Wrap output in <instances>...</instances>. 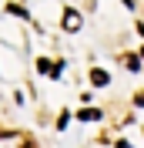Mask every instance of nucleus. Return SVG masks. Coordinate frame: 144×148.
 I'll use <instances>...</instances> for the list:
<instances>
[{"label":"nucleus","instance_id":"0eeeda50","mask_svg":"<svg viewBox=\"0 0 144 148\" xmlns=\"http://www.w3.org/2000/svg\"><path fill=\"white\" fill-rule=\"evenodd\" d=\"M134 101H137V104H144V91H141V94H137V98H134Z\"/></svg>","mask_w":144,"mask_h":148},{"label":"nucleus","instance_id":"7ed1b4c3","mask_svg":"<svg viewBox=\"0 0 144 148\" xmlns=\"http://www.w3.org/2000/svg\"><path fill=\"white\" fill-rule=\"evenodd\" d=\"M90 81H94V84H107V71L94 67V71H90Z\"/></svg>","mask_w":144,"mask_h":148},{"label":"nucleus","instance_id":"20e7f679","mask_svg":"<svg viewBox=\"0 0 144 148\" xmlns=\"http://www.w3.org/2000/svg\"><path fill=\"white\" fill-rule=\"evenodd\" d=\"M124 67H127V71H137V67H141L137 54H124Z\"/></svg>","mask_w":144,"mask_h":148},{"label":"nucleus","instance_id":"39448f33","mask_svg":"<svg viewBox=\"0 0 144 148\" xmlns=\"http://www.w3.org/2000/svg\"><path fill=\"white\" fill-rule=\"evenodd\" d=\"M7 10H10V14H17V17H27V10L20 7V3H7Z\"/></svg>","mask_w":144,"mask_h":148},{"label":"nucleus","instance_id":"f03ea898","mask_svg":"<svg viewBox=\"0 0 144 148\" xmlns=\"http://www.w3.org/2000/svg\"><path fill=\"white\" fill-rule=\"evenodd\" d=\"M37 67H40L44 74H50V77H57V64L54 61H37Z\"/></svg>","mask_w":144,"mask_h":148},{"label":"nucleus","instance_id":"423d86ee","mask_svg":"<svg viewBox=\"0 0 144 148\" xmlns=\"http://www.w3.org/2000/svg\"><path fill=\"white\" fill-rule=\"evenodd\" d=\"M81 118H84V121H94V118H101V111H97V108H94V111H81Z\"/></svg>","mask_w":144,"mask_h":148},{"label":"nucleus","instance_id":"f257e3e1","mask_svg":"<svg viewBox=\"0 0 144 148\" xmlns=\"http://www.w3.org/2000/svg\"><path fill=\"white\" fill-rule=\"evenodd\" d=\"M60 27L64 30H81V14H77V10H64V17H60Z\"/></svg>","mask_w":144,"mask_h":148}]
</instances>
